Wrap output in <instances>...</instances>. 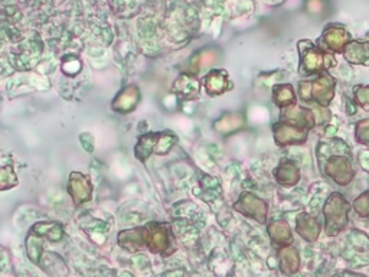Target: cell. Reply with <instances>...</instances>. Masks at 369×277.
Masks as SVG:
<instances>
[{
	"mask_svg": "<svg viewBox=\"0 0 369 277\" xmlns=\"http://www.w3.org/2000/svg\"><path fill=\"white\" fill-rule=\"evenodd\" d=\"M300 54L299 74L303 77L326 72L328 69L336 67V60L332 53L325 51L321 46H316L313 42L304 39L297 43Z\"/></svg>",
	"mask_w": 369,
	"mask_h": 277,
	"instance_id": "cell-1",
	"label": "cell"
},
{
	"mask_svg": "<svg viewBox=\"0 0 369 277\" xmlns=\"http://www.w3.org/2000/svg\"><path fill=\"white\" fill-rule=\"evenodd\" d=\"M325 214V233L329 237H336L344 231L349 218V204L348 201L344 198V195H340L337 192L332 194L329 199L326 201V205L323 208Z\"/></svg>",
	"mask_w": 369,
	"mask_h": 277,
	"instance_id": "cell-2",
	"label": "cell"
},
{
	"mask_svg": "<svg viewBox=\"0 0 369 277\" xmlns=\"http://www.w3.org/2000/svg\"><path fill=\"white\" fill-rule=\"evenodd\" d=\"M335 87L336 81L328 72H322L314 81L300 83L299 93L304 103H316L322 107H326L335 95Z\"/></svg>",
	"mask_w": 369,
	"mask_h": 277,
	"instance_id": "cell-3",
	"label": "cell"
},
{
	"mask_svg": "<svg viewBox=\"0 0 369 277\" xmlns=\"http://www.w3.org/2000/svg\"><path fill=\"white\" fill-rule=\"evenodd\" d=\"M351 35L349 32L342 27V25L330 23L325 28L322 36L319 38L318 43L322 49L332 54H344L345 46L351 42Z\"/></svg>",
	"mask_w": 369,
	"mask_h": 277,
	"instance_id": "cell-4",
	"label": "cell"
},
{
	"mask_svg": "<svg viewBox=\"0 0 369 277\" xmlns=\"http://www.w3.org/2000/svg\"><path fill=\"white\" fill-rule=\"evenodd\" d=\"M274 137L276 143L279 146H286V144H299L304 143L309 136V129L300 128V126L292 124L288 121L280 120L279 123L274 124Z\"/></svg>",
	"mask_w": 369,
	"mask_h": 277,
	"instance_id": "cell-5",
	"label": "cell"
},
{
	"mask_svg": "<svg viewBox=\"0 0 369 277\" xmlns=\"http://www.w3.org/2000/svg\"><path fill=\"white\" fill-rule=\"evenodd\" d=\"M325 172L336 184L342 187L349 184L355 176V172L351 163V158L340 156V155H335L329 158L325 166Z\"/></svg>",
	"mask_w": 369,
	"mask_h": 277,
	"instance_id": "cell-6",
	"label": "cell"
},
{
	"mask_svg": "<svg viewBox=\"0 0 369 277\" xmlns=\"http://www.w3.org/2000/svg\"><path fill=\"white\" fill-rule=\"evenodd\" d=\"M235 210L247 217L254 218L260 224H266L267 221V204L254 195L246 194L244 196H241L239 203L235 204Z\"/></svg>",
	"mask_w": 369,
	"mask_h": 277,
	"instance_id": "cell-7",
	"label": "cell"
},
{
	"mask_svg": "<svg viewBox=\"0 0 369 277\" xmlns=\"http://www.w3.org/2000/svg\"><path fill=\"white\" fill-rule=\"evenodd\" d=\"M296 230L299 233V236L306 240L307 243H314L316 240L319 238L321 230H322V225L321 222L316 219L314 217L303 212L297 217L296 221Z\"/></svg>",
	"mask_w": 369,
	"mask_h": 277,
	"instance_id": "cell-8",
	"label": "cell"
},
{
	"mask_svg": "<svg viewBox=\"0 0 369 277\" xmlns=\"http://www.w3.org/2000/svg\"><path fill=\"white\" fill-rule=\"evenodd\" d=\"M279 267L283 274L292 276L300 270V256L299 251L293 245L279 248Z\"/></svg>",
	"mask_w": 369,
	"mask_h": 277,
	"instance_id": "cell-9",
	"label": "cell"
},
{
	"mask_svg": "<svg viewBox=\"0 0 369 277\" xmlns=\"http://www.w3.org/2000/svg\"><path fill=\"white\" fill-rule=\"evenodd\" d=\"M344 57L354 65H369V42L351 41L344 49Z\"/></svg>",
	"mask_w": 369,
	"mask_h": 277,
	"instance_id": "cell-10",
	"label": "cell"
},
{
	"mask_svg": "<svg viewBox=\"0 0 369 277\" xmlns=\"http://www.w3.org/2000/svg\"><path fill=\"white\" fill-rule=\"evenodd\" d=\"M269 236L277 248L292 245L293 243L292 230L286 221H273L269 224Z\"/></svg>",
	"mask_w": 369,
	"mask_h": 277,
	"instance_id": "cell-11",
	"label": "cell"
},
{
	"mask_svg": "<svg viewBox=\"0 0 369 277\" xmlns=\"http://www.w3.org/2000/svg\"><path fill=\"white\" fill-rule=\"evenodd\" d=\"M274 178L283 187H295L300 180V170L296 163L292 161H286L279 168H276Z\"/></svg>",
	"mask_w": 369,
	"mask_h": 277,
	"instance_id": "cell-12",
	"label": "cell"
},
{
	"mask_svg": "<svg viewBox=\"0 0 369 277\" xmlns=\"http://www.w3.org/2000/svg\"><path fill=\"white\" fill-rule=\"evenodd\" d=\"M273 100L277 107H280L281 110L284 109H290L297 104V97L296 93L293 90V87L290 84H279L274 87L273 90Z\"/></svg>",
	"mask_w": 369,
	"mask_h": 277,
	"instance_id": "cell-13",
	"label": "cell"
},
{
	"mask_svg": "<svg viewBox=\"0 0 369 277\" xmlns=\"http://www.w3.org/2000/svg\"><path fill=\"white\" fill-rule=\"evenodd\" d=\"M154 227V231L150 237V248L152 251H157V253H163L165 256H168V253H170L168 245H169V233L166 229H163L162 225H153Z\"/></svg>",
	"mask_w": 369,
	"mask_h": 277,
	"instance_id": "cell-14",
	"label": "cell"
},
{
	"mask_svg": "<svg viewBox=\"0 0 369 277\" xmlns=\"http://www.w3.org/2000/svg\"><path fill=\"white\" fill-rule=\"evenodd\" d=\"M354 210L362 218H369V192H365L354 203Z\"/></svg>",
	"mask_w": 369,
	"mask_h": 277,
	"instance_id": "cell-15",
	"label": "cell"
},
{
	"mask_svg": "<svg viewBox=\"0 0 369 277\" xmlns=\"http://www.w3.org/2000/svg\"><path fill=\"white\" fill-rule=\"evenodd\" d=\"M355 102L365 110H369V86H358L354 88Z\"/></svg>",
	"mask_w": 369,
	"mask_h": 277,
	"instance_id": "cell-16",
	"label": "cell"
},
{
	"mask_svg": "<svg viewBox=\"0 0 369 277\" xmlns=\"http://www.w3.org/2000/svg\"><path fill=\"white\" fill-rule=\"evenodd\" d=\"M356 142L369 147V120H362L356 126Z\"/></svg>",
	"mask_w": 369,
	"mask_h": 277,
	"instance_id": "cell-17",
	"label": "cell"
},
{
	"mask_svg": "<svg viewBox=\"0 0 369 277\" xmlns=\"http://www.w3.org/2000/svg\"><path fill=\"white\" fill-rule=\"evenodd\" d=\"M41 250H42V244L39 243V240H36V238H29V240H28V253H29L31 259H32L35 263L39 262Z\"/></svg>",
	"mask_w": 369,
	"mask_h": 277,
	"instance_id": "cell-18",
	"label": "cell"
}]
</instances>
